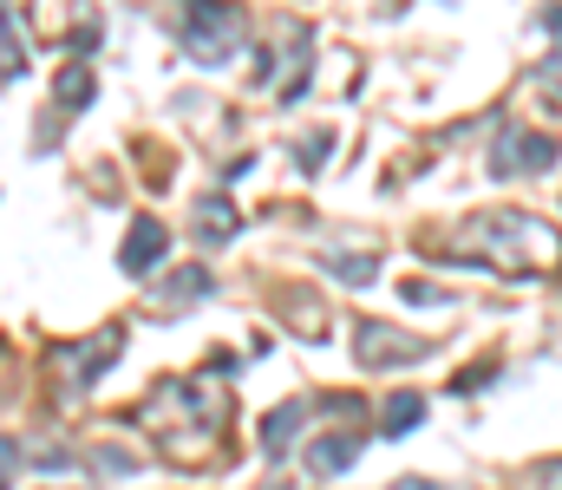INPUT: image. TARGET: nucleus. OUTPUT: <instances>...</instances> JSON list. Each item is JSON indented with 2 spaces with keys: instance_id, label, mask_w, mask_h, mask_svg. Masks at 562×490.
<instances>
[{
  "instance_id": "8",
  "label": "nucleus",
  "mask_w": 562,
  "mask_h": 490,
  "mask_svg": "<svg viewBox=\"0 0 562 490\" xmlns=\"http://www.w3.org/2000/svg\"><path fill=\"white\" fill-rule=\"evenodd\" d=\"M360 445H367L360 432H327V438L307 445V471H314V478H340V471H353Z\"/></svg>"
},
{
  "instance_id": "20",
  "label": "nucleus",
  "mask_w": 562,
  "mask_h": 490,
  "mask_svg": "<svg viewBox=\"0 0 562 490\" xmlns=\"http://www.w3.org/2000/svg\"><path fill=\"white\" fill-rule=\"evenodd\" d=\"M99 465H105V471H132V458H125L119 445H105V452H99Z\"/></svg>"
},
{
  "instance_id": "11",
  "label": "nucleus",
  "mask_w": 562,
  "mask_h": 490,
  "mask_svg": "<svg viewBox=\"0 0 562 490\" xmlns=\"http://www.w3.org/2000/svg\"><path fill=\"white\" fill-rule=\"evenodd\" d=\"M92 92H99V79H92V66H86V59H72V66L53 79V99H59L66 112H86V105H92Z\"/></svg>"
},
{
  "instance_id": "18",
  "label": "nucleus",
  "mask_w": 562,
  "mask_h": 490,
  "mask_svg": "<svg viewBox=\"0 0 562 490\" xmlns=\"http://www.w3.org/2000/svg\"><path fill=\"white\" fill-rule=\"evenodd\" d=\"M327 151H334V132H314V138H307V145H301V163H307V170H314V163L327 158Z\"/></svg>"
},
{
  "instance_id": "1",
  "label": "nucleus",
  "mask_w": 562,
  "mask_h": 490,
  "mask_svg": "<svg viewBox=\"0 0 562 490\" xmlns=\"http://www.w3.org/2000/svg\"><path fill=\"white\" fill-rule=\"evenodd\" d=\"M132 419L157 438V452H164L170 465H210V458H216V438H223L229 419H236V406H229V392L210 386V379H164Z\"/></svg>"
},
{
  "instance_id": "7",
  "label": "nucleus",
  "mask_w": 562,
  "mask_h": 490,
  "mask_svg": "<svg viewBox=\"0 0 562 490\" xmlns=\"http://www.w3.org/2000/svg\"><path fill=\"white\" fill-rule=\"evenodd\" d=\"M164 249H170V229H164L157 216H138L132 236L119 242V269H125V275H150V269L164 262Z\"/></svg>"
},
{
  "instance_id": "19",
  "label": "nucleus",
  "mask_w": 562,
  "mask_h": 490,
  "mask_svg": "<svg viewBox=\"0 0 562 490\" xmlns=\"http://www.w3.org/2000/svg\"><path fill=\"white\" fill-rule=\"evenodd\" d=\"M406 301H419V308H431V301H438V288H431V282H406Z\"/></svg>"
},
{
  "instance_id": "6",
  "label": "nucleus",
  "mask_w": 562,
  "mask_h": 490,
  "mask_svg": "<svg viewBox=\"0 0 562 490\" xmlns=\"http://www.w3.org/2000/svg\"><path fill=\"white\" fill-rule=\"evenodd\" d=\"M425 353H431L425 340H400L386 321L353 327V360H360V366H413V360H425Z\"/></svg>"
},
{
  "instance_id": "12",
  "label": "nucleus",
  "mask_w": 562,
  "mask_h": 490,
  "mask_svg": "<svg viewBox=\"0 0 562 490\" xmlns=\"http://www.w3.org/2000/svg\"><path fill=\"white\" fill-rule=\"evenodd\" d=\"M210 288H216V282H210V269H183V275H170V282L157 288V301H164V308H177V301L190 308V301H203Z\"/></svg>"
},
{
  "instance_id": "16",
  "label": "nucleus",
  "mask_w": 562,
  "mask_h": 490,
  "mask_svg": "<svg viewBox=\"0 0 562 490\" xmlns=\"http://www.w3.org/2000/svg\"><path fill=\"white\" fill-rule=\"evenodd\" d=\"M484 379H497V360H484V366H464V373L451 379V392H484Z\"/></svg>"
},
{
  "instance_id": "24",
  "label": "nucleus",
  "mask_w": 562,
  "mask_h": 490,
  "mask_svg": "<svg viewBox=\"0 0 562 490\" xmlns=\"http://www.w3.org/2000/svg\"><path fill=\"white\" fill-rule=\"evenodd\" d=\"M262 490H294V485H281V478H276V485H262Z\"/></svg>"
},
{
  "instance_id": "3",
  "label": "nucleus",
  "mask_w": 562,
  "mask_h": 490,
  "mask_svg": "<svg viewBox=\"0 0 562 490\" xmlns=\"http://www.w3.org/2000/svg\"><path fill=\"white\" fill-rule=\"evenodd\" d=\"M177 39L196 66H229L243 46H249V13L236 0H183V20H177Z\"/></svg>"
},
{
  "instance_id": "23",
  "label": "nucleus",
  "mask_w": 562,
  "mask_h": 490,
  "mask_svg": "<svg viewBox=\"0 0 562 490\" xmlns=\"http://www.w3.org/2000/svg\"><path fill=\"white\" fill-rule=\"evenodd\" d=\"M400 490H431V485H425V478H406V485H400Z\"/></svg>"
},
{
  "instance_id": "17",
  "label": "nucleus",
  "mask_w": 562,
  "mask_h": 490,
  "mask_svg": "<svg viewBox=\"0 0 562 490\" xmlns=\"http://www.w3.org/2000/svg\"><path fill=\"white\" fill-rule=\"evenodd\" d=\"M33 465H40V471H66L72 452H66V445H33Z\"/></svg>"
},
{
  "instance_id": "5",
  "label": "nucleus",
  "mask_w": 562,
  "mask_h": 490,
  "mask_svg": "<svg viewBox=\"0 0 562 490\" xmlns=\"http://www.w3.org/2000/svg\"><path fill=\"white\" fill-rule=\"evenodd\" d=\"M562 158V145L550 132H524V125H504L497 151H491V176H517V170H550Z\"/></svg>"
},
{
  "instance_id": "14",
  "label": "nucleus",
  "mask_w": 562,
  "mask_h": 490,
  "mask_svg": "<svg viewBox=\"0 0 562 490\" xmlns=\"http://www.w3.org/2000/svg\"><path fill=\"white\" fill-rule=\"evenodd\" d=\"M327 275H340L347 288H367V282L380 275V255H340V249H334V255H327Z\"/></svg>"
},
{
  "instance_id": "2",
  "label": "nucleus",
  "mask_w": 562,
  "mask_h": 490,
  "mask_svg": "<svg viewBox=\"0 0 562 490\" xmlns=\"http://www.w3.org/2000/svg\"><path fill=\"white\" fill-rule=\"evenodd\" d=\"M445 262H471V269H491V275H557L562 236L530 209H497V216H471L445 242Z\"/></svg>"
},
{
  "instance_id": "10",
  "label": "nucleus",
  "mask_w": 562,
  "mask_h": 490,
  "mask_svg": "<svg viewBox=\"0 0 562 490\" xmlns=\"http://www.w3.org/2000/svg\"><path fill=\"white\" fill-rule=\"evenodd\" d=\"M236 229H243V216H236L229 196H203V203H196V242H203V249L236 242Z\"/></svg>"
},
{
  "instance_id": "21",
  "label": "nucleus",
  "mask_w": 562,
  "mask_h": 490,
  "mask_svg": "<svg viewBox=\"0 0 562 490\" xmlns=\"http://www.w3.org/2000/svg\"><path fill=\"white\" fill-rule=\"evenodd\" d=\"M543 79H550V86H557V92H562V46H557V53H550V66H543Z\"/></svg>"
},
{
  "instance_id": "13",
  "label": "nucleus",
  "mask_w": 562,
  "mask_h": 490,
  "mask_svg": "<svg viewBox=\"0 0 562 490\" xmlns=\"http://www.w3.org/2000/svg\"><path fill=\"white\" fill-rule=\"evenodd\" d=\"M419 419H425V399H419V392H400V399H386V412H380L386 438H406V432H413Z\"/></svg>"
},
{
  "instance_id": "4",
  "label": "nucleus",
  "mask_w": 562,
  "mask_h": 490,
  "mask_svg": "<svg viewBox=\"0 0 562 490\" xmlns=\"http://www.w3.org/2000/svg\"><path fill=\"white\" fill-rule=\"evenodd\" d=\"M112 360H119V327H99L86 353H79V346H59V353H53V366H59V386H66V392H92V386H99V373H105Z\"/></svg>"
},
{
  "instance_id": "9",
  "label": "nucleus",
  "mask_w": 562,
  "mask_h": 490,
  "mask_svg": "<svg viewBox=\"0 0 562 490\" xmlns=\"http://www.w3.org/2000/svg\"><path fill=\"white\" fill-rule=\"evenodd\" d=\"M307 412H314V399H288V406H276V412L262 419V458H288V445H294V432L307 425Z\"/></svg>"
},
{
  "instance_id": "15",
  "label": "nucleus",
  "mask_w": 562,
  "mask_h": 490,
  "mask_svg": "<svg viewBox=\"0 0 562 490\" xmlns=\"http://www.w3.org/2000/svg\"><path fill=\"white\" fill-rule=\"evenodd\" d=\"M0 79H7V86L26 79V46H20V13H13V7H7V72H0Z\"/></svg>"
},
{
  "instance_id": "22",
  "label": "nucleus",
  "mask_w": 562,
  "mask_h": 490,
  "mask_svg": "<svg viewBox=\"0 0 562 490\" xmlns=\"http://www.w3.org/2000/svg\"><path fill=\"white\" fill-rule=\"evenodd\" d=\"M543 26H550V33H562V7H550V13H543Z\"/></svg>"
}]
</instances>
